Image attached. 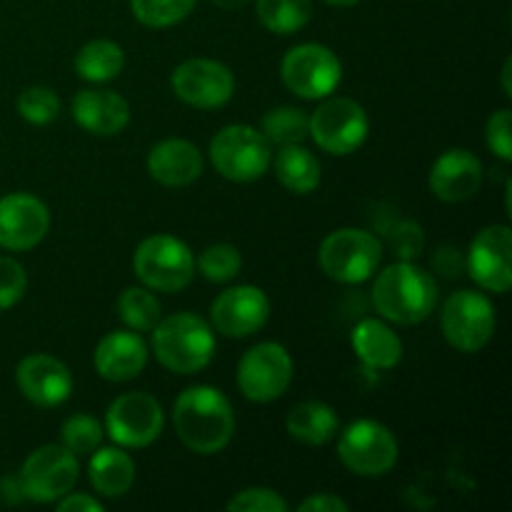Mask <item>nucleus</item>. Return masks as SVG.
I'll return each mask as SVG.
<instances>
[{
    "label": "nucleus",
    "instance_id": "1",
    "mask_svg": "<svg viewBox=\"0 0 512 512\" xmlns=\"http://www.w3.org/2000/svg\"><path fill=\"white\" fill-rule=\"evenodd\" d=\"M173 425L180 443L198 455H215L228 448L235 435L230 400L210 385H193L175 400Z\"/></svg>",
    "mask_w": 512,
    "mask_h": 512
},
{
    "label": "nucleus",
    "instance_id": "2",
    "mask_svg": "<svg viewBox=\"0 0 512 512\" xmlns=\"http://www.w3.org/2000/svg\"><path fill=\"white\" fill-rule=\"evenodd\" d=\"M373 305L388 323L418 325L428 320L438 305V285L433 275L413 260H400L378 273L373 283Z\"/></svg>",
    "mask_w": 512,
    "mask_h": 512
},
{
    "label": "nucleus",
    "instance_id": "3",
    "mask_svg": "<svg viewBox=\"0 0 512 512\" xmlns=\"http://www.w3.org/2000/svg\"><path fill=\"white\" fill-rule=\"evenodd\" d=\"M150 333L155 358L170 373L195 375L208 368L215 355L213 328L195 313H173L160 318Z\"/></svg>",
    "mask_w": 512,
    "mask_h": 512
},
{
    "label": "nucleus",
    "instance_id": "4",
    "mask_svg": "<svg viewBox=\"0 0 512 512\" xmlns=\"http://www.w3.org/2000/svg\"><path fill=\"white\" fill-rule=\"evenodd\" d=\"M320 268L343 285H360L373 278L383 260L378 235L363 228H340L320 243Z\"/></svg>",
    "mask_w": 512,
    "mask_h": 512
},
{
    "label": "nucleus",
    "instance_id": "5",
    "mask_svg": "<svg viewBox=\"0 0 512 512\" xmlns=\"http://www.w3.org/2000/svg\"><path fill=\"white\" fill-rule=\"evenodd\" d=\"M273 145L265 140L260 130L250 125H225L210 140V163L233 183H253L268 173L273 163Z\"/></svg>",
    "mask_w": 512,
    "mask_h": 512
},
{
    "label": "nucleus",
    "instance_id": "6",
    "mask_svg": "<svg viewBox=\"0 0 512 512\" xmlns=\"http://www.w3.org/2000/svg\"><path fill=\"white\" fill-rule=\"evenodd\" d=\"M133 270L145 288L155 293H180L195 278V258L175 235H150L133 255Z\"/></svg>",
    "mask_w": 512,
    "mask_h": 512
},
{
    "label": "nucleus",
    "instance_id": "7",
    "mask_svg": "<svg viewBox=\"0 0 512 512\" xmlns=\"http://www.w3.org/2000/svg\"><path fill=\"white\" fill-rule=\"evenodd\" d=\"M498 313L493 300L478 290H458L450 295L440 313L445 340L460 353H478L493 340Z\"/></svg>",
    "mask_w": 512,
    "mask_h": 512
},
{
    "label": "nucleus",
    "instance_id": "8",
    "mask_svg": "<svg viewBox=\"0 0 512 512\" xmlns=\"http://www.w3.org/2000/svg\"><path fill=\"white\" fill-rule=\"evenodd\" d=\"M398 440L378 420H355L340 433L338 458L360 478H380L398 463Z\"/></svg>",
    "mask_w": 512,
    "mask_h": 512
},
{
    "label": "nucleus",
    "instance_id": "9",
    "mask_svg": "<svg viewBox=\"0 0 512 512\" xmlns=\"http://www.w3.org/2000/svg\"><path fill=\"white\" fill-rule=\"evenodd\" d=\"M370 120L363 105L353 98H323L310 115L308 138L330 155H350L368 140Z\"/></svg>",
    "mask_w": 512,
    "mask_h": 512
},
{
    "label": "nucleus",
    "instance_id": "10",
    "mask_svg": "<svg viewBox=\"0 0 512 512\" xmlns=\"http://www.w3.org/2000/svg\"><path fill=\"white\" fill-rule=\"evenodd\" d=\"M280 75L290 93L303 100H323L338 90L343 65L338 55L320 43H300L285 53Z\"/></svg>",
    "mask_w": 512,
    "mask_h": 512
},
{
    "label": "nucleus",
    "instance_id": "11",
    "mask_svg": "<svg viewBox=\"0 0 512 512\" xmlns=\"http://www.w3.org/2000/svg\"><path fill=\"white\" fill-rule=\"evenodd\" d=\"M80 478L78 455L63 445H43L25 458L18 473L20 493L33 503H58Z\"/></svg>",
    "mask_w": 512,
    "mask_h": 512
},
{
    "label": "nucleus",
    "instance_id": "12",
    "mask_svg": "<svg viewBox=\"0 0 512 512\" xmlns=\"http://www.w3.org/2000/svg\"><path fill=\"white\" fill-rule=\"evenodd\" d=\"M165 428V413L148 393H123L105 413V435L120 448H148Z\"/></svg>",
    "mask_w": 512,
    "mask_h": 512
},
{
    "label": "nucleus",
    "instance_id": "13",
    "mask_svg": "<svg viewBox=\"0 0 512 512\" xmlns=\"http://www.w3.org/2000/svg\"><path fill=\"white\" fill-rule=\"evenodd\" d=\"M293 383V358L280 343H258L240 358L238 388L253 403L283 398Z\"/></svg>",
    "mask_w": 512,
    "mask_h": 512
},
{
    "label": "nucleus",
    "instance_id": "14",
    "mask_svg": "<svg viewBox=\"0 0 512 512\" xmlns=\"http://www.w3.org/2000/svg\"><path fill=\"white\" fill-rule=\"evenodd\" d=\"M465 270L478 288L505 295L512 288V233L508 225H488L470 243Z\"/></svg>",
    "mask_w": 512,
    "mask_h": 512
},
{
    "label": "nucleus",
    "instance_id": "15",
    "mask_svg": "<svg viewBox=\"0 0 512 512\" xmlns=\"http://www.w3.org/2000/svg\"><path fill=\"white\" fill-rule=\"evenodd\" d=\"M170 85L178 100L200 110L223 108L235 93V78L228 65L210 58H190L180 63Z\"/></svg>",
    "mask_w": 512,
    "mask_h": 512
},
{
    "label": "nucleus",
    "instance_id": "16",
    "mask_svg": "<svg viewBox=\"0 0 512 512\" xmlns=\"http://www.w3.org/2000/svg\"><path fill=\"white\" fill-rule=\"evenodd\" d=\"M213 328L225 338H250L270 320V300L258 285H233L210 305Z\"/></svg>",
    "mask_w": 512,
    "mask_h": 512
},
{
    "label": "nucleus",
    "instance_id": "17",
    "mask_svg": "<svg viewBox=\"0 0 512 512\" xmlns=\"http://www.w3.org/2000/svg\"><path fill=\"white\" fill-rule=\"evenodd\" d=\"M50 230L48 205L30 193H10L0 198V248L25 253L43 243Z\"/></svg>",
    "mask_w": 512,
    "mask_h": 512
},
{
    "label": "nucleus",
    "instance_id": "18",
    "mask_svg": "<svg viewBox=\"0 0 512 512\" xmlns=\"http://www.w3.org/2000/svg\"><path fill=\"white\" fill-rule=\"evenodd\" d=\"M15 383L35 408H58L73 393V375L63 360L45 353H33L20 360Z\"/></svg>",
    "mask_w": 512,
    "mask_h": 512
},
{
    "label": "nucleus",
    "instance_id": "19",
    "mask_svg": "<svg viewBox=\"0 0 512 512\" xmlns=\"http://www.w3.org/2000/svg\"><path fill=\"white\" fill-rule=\"evenodd\" d=\"M428 185L430 193L443 203H463L483 185V163L470 150L450 148L433 163Z\"/></svg>",
    "mask_w": 512,
    "mask_h": 512
},
{
    "label": "nucleus",
    "instance_id": "20",
    "mask_svg": "<svg viewBox=\"0 0 512 512\" xmlns=\"http://www.w3.org/2000/svg\"><path fill=\"white\" fill-rule=\"evenodd\" d=\"M93 365L108 383H128L148 365V345L135 330H113L95 348Z\"/></svg>",
    "mask_w": 512,
    "mask_h": 512
},
{
    "label": "nucleus",
    "instance_id": "21",
    "mask_svg": "<svg viewBox=\"0 0 512 512\" xmlns=\"http://www.w3.org/2000/svg\"><path fill=\"white\" fill-rule=\"evenodd\" d=\"M70 113L85 133L100 135V138L123 133L125 125L130 123L128 100L105 88H85L75 93Z\"/></svg>",
    "mask_w": 512,
    "mask_h": 512
},
{
    "label": "nucleus",
    "instance_id": "22",
    "mask_svg": "<svg viewBox=\"0 0 512 512\" xmlns=\"http://www.w3.org/2000/svg\"><path fill=\"white\" fill-rule=\"evenodd\" d=\"M145 165H148L150 178L165 188H185L203 175V155H200L198 145L183 138H168L155 143Z\"/></svg>",
    "mask_w": 512,
    "mask_h": 512
},
{
    "label": "nucleus",
    "instance_id": "23",
    "mask_svg": "<svg viewBox=\"0 0 512 512\" xmlns=\"http://www.w3.org/2000/svg\"><path fill=\"white\" fill-rule=\"evenodd\" d=\"M355 355L370 370H393L403 360V340L385 320H360L350 335Z\"/></svg>",
    "mask_w": 512,
    "mask_h": 512
},
{
    "label": "nucleus",
    "instance_id": "24",
    "mask_svg": "<svg viewBox=\"0 0 512 512\" xmlns=\"http://www.w3.org/2000/svg\"><path fill=\"white\" fill-rule=\"evenodd\" d=\"M88 480L103 498H123L135 483V463L123 448H98L90 453Z\"/></svg>",
    "mask_w": 512,
    "mask_h": 512
},
{
    "label": "nucleus",
    "instance_id": "25",
    "mask_svg": "<svg viewBox=\"0 0 512 512\" xmlns=\"http://www.w3.org/2000/svg\"><path fill=\"white\" fill-rule=\"evenodd\" d=\"M285 430L293 440L305 445H325L338 435L340 420L328 403L320 400H305L295 405L285 418Z\"/></svg>",
    "mask_w": 512,
    "mask_h": 512
},
{
    "label": "nucleus",
    "instance_id": "26",
    "mask_svg": "<svg viewBox=\"0 0 512 512\" xmlns=\"http://www.w3.org/2000/svg\"><path fill=\"white\" fill-rule=\"evenodd\" d=\"M275 175L295 195H308L318 190L323 170H320V160L310 153L303 145H285L280 153L275 155Z\"/></svg>",
    "mask_w": 512,
    "mask_h": 512
},
{
    "label": "nucleus",
    "instance_id": "27",
    "mask_svg": "<svg viewBox=\"0 0 512 512\" xmlns=\"http://www.w3.org/2000/svg\"><path fill=\"white\" fill-rule=\"evenodd\" d=\"M125 53L118 43L98 38L85 43L75 55V73L88 83H108L123 73Z\"/></svg>",
    "mask_w": 512,
    "mask_h": 512
},
{
    "label": "nucleus",
    "instance_id": "28",
    "mask_svg": "<svg viewBox=\"0 0 512 512\" xmlns=\"http://www.w3.org/2000/svg\"><path fill=\"white\" fill-rule=\"evenodd\" d=\"M255 10L265 30L275 35H290L310 23L313 0H255Z\"/></svg>",
    "mask_w": 512,
    "mask_h": 512
},
{
    "label": "nucleus",
    "instance_id": "29",
    "mask_svg": "<svg viewBox=\"0 0 512 512\" xmlns=\"http://www.w3.org/2000/svg\"><path fill=\"white\" fill-rule=\"evenodd\" d=\"M308 128L310 118L305 115V110L293 108V105H280V108L265 113L260 133L265 135L270 145L285 148V145H303L308 140Z\"/></svg>",
    "mask_w": 512,
    "mask_h": 512
},
{
    "label": "nucleus",
    "instance_id": "30",
    "mask_svg": "<svg viewBox=\"0 0 512 512\" xmlns=\"http://www.w3.org/2000/svg\"><path fill=\"white\" fill-rule=\"evenodd\" d=\"M118 315L128 330L150 333L160 320V303L150 288H125L118 298Z\"/></svg>",
    "mask_w": 512,
    "mask_h": 512
},
{
    "label": "nucleus",
    "instance_id": "31",
    "mask_svg": "<svg viewBox=\"0 0 512 512\" xmlns=\"http://www.w3.org/2000/svg\"><path fill=\"white\" fill-rule=\"evenodd\" d=\"M195 270H198L208 283H230V280L238 278L240 270H243V258H240V250L235 248V245L215 243L208 245V248L198 255Z\"/></svg>",
    "mask_w": 512,
    "mask_h": 512
},
{
    "label": "nucleus",
    "instance_id": "32",
    "mask_svg": "<svg viewBox=\"0 0 512 512\" xmlns=\"http://www.w3.org/2000/svg\"><path fill=\"white\" fill-rule=\"evenodd\" d=\"M198 0H130L133 15L148 28H170L193 13Z\"/></svg>",
    "mask_w": 512,
    "mask_h": 512
},
{
    "label": "nucleus",
    "instance_id": "33",
    "mask_svg": "<svg viewBox=\"0 0 512 512\" xmlns=\"http://www.w3.org/2000/svg\"><path fill=\"white\" fill-rule=\"evenodd\" d=\"M103 425L93 415H70L60 428V445L73 455H90L103 443Z\"/></svg>",
    "mask_w": 512,
    "mask_h": 512
},
{
    "label": "nucleus",
    "instance_id": "34",
    "mask_svg": "<svg viewBox=\"0 0 512 512\" xmlns=\"http://www.w3.org/2000/svg\"><path fill=\"white\" fill-rule=\"evenodd\" d=\"M18 113L30 125H48L58 118L60 98L53 88L33 85L18 95Z\"/></svg>",
    "mask_w": 512,
    "mask_h": 512
},
{
    "label": "nucleus",
    "instance_id": "35",
    "mask_svg": "<svg viewBox=\"0 0 512 512\" xmlns=\"http://www.w3.org/2000/svg\"><path fill=\"white\" fill-rule=\"evenodd\" d=\"M28 288L25 268L10 255H0V310H8L20 303Z\"/></svg>",
    "mask_w": 512,
    "mask_h": 512
},
{
    "label": "nucleus",
    "instance_id": "36",
    "mask_svg": "<svg viewBox=\"0 0 512 512\" xmlns=\"http://www.w3.org/2000/svg\"><path fill=\"white\" fill-rule=\"evenodd\" d=\"M230 512H285L288 503L270 488H245L225 505Z\"/></svg>",
    "mask_w": 512,
    "mask_h": 512
},
{
    "label": "nucleus",
    "instance_id": "37",
    "mask_svg": "<svg viewBox=\"0 0 512 512\" xmlns=\"http://www.w3.org/2000/svg\"><path fill=\"white\" fill-rule=\"evenodd\" d=\"M388 243L400 260H415L425 248V233L413 220H400L388 230Z\"/></svg>",
    "mask_w": 512,
    "mask_h": 512
},
{
    "label": "nucleus",
    "instance_id": "38",
    "mask_svg": "<svg viewBox=\"0 0 512 512\" xmlns=\"http://www.w3.org/2000/svg\"><path fill=\"white\" fill-rule=\"evenodd\" d=\"M485 143L498 155L500 160L510 163L512 160V113L510 108H500L493 113L485 125Z\"/></svg>",
    "mask_w": 512,
    "mask_h": 512
},
{
    "label": "nucleus",
    "instance_id": "39",
    "mask_svg": "<svg viewBox=\"0 0 512 512\" xmlns=\"http://www.w3.org/2000/svg\"><path fill=\"white\" fill-rule=\"evenodd\" d=\"M433 268L438 270L443 278H458V275L465 270L463 253H460L458 248H450V245H445V248H440L438 253H435Z\"/></svg>",
    "mask_w": 512,
    "mask_h": 512
},
{
    "label": "nucleus",
    "instance_id": "40",
    "mask_svg": "<svg viewBox=\"0 0 512 512\" xmlns=\"http://www.w3.org/2000/svg\"><path fill=\"white\" fill-rule=\"evenodd\" d=\"M300 512H348V503L333 493H315L298 505Z\"/></svg>",
    "mask_w": 512,
    "mask_h": 512
},
{
    "label": "nucleus",
    "instance_id": "41",
    "mask_svg": "<svg viewBox=\"0 0 512 512\" xmlns=\"http://www.w3.org/2000/svg\"><path fill=\"white\" fill-rule=\"evenodd\" d=\"M58 512H103V503L88 493H68L55 503Z\"/></svg>",
    "mask_w": 512,
    "mask_h": 512
},
{
    "label": "nucleus",
    "instance_id": "42",
    "mask_svg": "<svg viewBox=\"0 0 512 512\" xmlns=\"http://www.w3.org/2000/svg\"><path fill=\"white\" fill-rule=\"evenodd\" d=\"M248 3L250 0H213V5H218V8H223V10H240V8H245Z\"/></svg>",
    "mask_w": 512,
    "mask_h": 512
},
{
    "label": "nucleus",
    "instance_id": "43",
    "mask_svg": "<svg viewBox=\"0 0 512 512\" xmlns=\"http://www.w3.org/2000/svg\"><path fill=\"white\" fill-rule=\"evenodd\" d=\"M510 70H512V60L508 58L505 60V65H503V90H505V95H512V85H510Z\"/></svg>",
    "mask_w": 512,
    "mask_h": 512
},
{
    "label": "nucleus",
    "instance_id": "44",
    "mask_svg": "<svg viewBox=\"0 0 512 512\" xmlns=\"http://www.w3.org/2000/svg\"><path fill=\"white\" fill-rule=\"evenodd\" d=\"M323 3L335 5V8H350V5H358L360 0H323Z\"/></svg>",
    "mask_w": 512,
    "mask_h": 512
}]
</instances>
